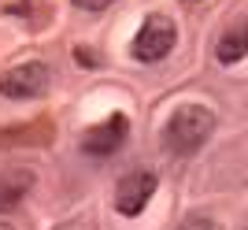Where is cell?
<instances>
[{
	"label": "cell",
	"instance_id": "obj_1",
	"mask_svg": "<svg viewBox=\"0 0 248 230\" xmlns=\"http://www.w3.org/2000/svg\"><path fill=\"white\" fill-rule=\"evenodd\" d=\"M215 130V115L211 108L204 104H186L178 108L163 126V145L174 152V156H193L200 145H204L207 137Z\"/></svg>",
	"mask_w": 248,
	"mask_h": 230
},
{
	"label": "cell",
	"instance_id": "obj_2",
	"mask_svg": "<svg viewBox=\"0 0 248 230\" xmlns=\"http://www.w3.org/2000/svg\"><path fill=\"white\" fill-rule=\"evenodd\" d=\"M174 41H178L174 22L167 19V15H148V19L141 22V30H137L130 52H134V60H141V63H159L163 56H170Z\"/></svg>",
	"mask_w": 248,
	"mask_h": 230
},
{
	"label": "cell",
	"instance_id": "obj_3",
	"mask_svg": "<svg viewBox=\"0 0 248 230\" xmlns=\"http://www.w3.org/2000/svg\"><path fill=\"white\" fill-rule=\"evenodd\" d=\"M155 186H159V178L148 167H137L130 175H123L119 186H115V208H119V215H141L145 204L152 200Z\"/></svg>",
	"mask_w": 248,
	"mask_h": 230
},
{
	"label": "cell",
	"instance_id": "obj_4",
	"mask_svg": "<svg viewBox=\"0 0 248 230\" xmlns=\"http://www.w3.org/2000/svg\"><path fill=\"white\" fill-rule=\"evenodd\" d=\"M126 137H130V119H126L123 112H111L104 123L85 130L82 152L85 156H115V152L126 145Z\"/></svg>",
	"mask_w": 248,
	"mask_h": 230
},
{
	"label": "cell",
	"instance_id": "obj_5",
	"mask_svg": "<svg viewBox=\"0 0 248 230\" xmlns=\"http://www.w3.org/2000/svg\"><path fill=\"white\" fill-rule=\"evenodd\" d=\"M48 67L45 63H22V67H11L8 74H0V97H11V100H30V97H41L48 89Z\"/></svg>",
	"mask_w": 248,
	"mask_h": 230
},
{
	"label": "cell",
	"instance_id": "obj_6",
	"mask_svg": "<svg viewBox=\"0 0 248 230\" xmlns=\"http://www.w3.org/2000/svg\"><path fill=\"white\" fill-rule=\"evenodd\" d=\"M215 56H218V63H237V60H245V56H248V19L233 22V26L218 37Z\"/></svg>",
	"mask_w": 248,
	"mask_h": 230
},
{
	"label": "cell",
	"instance_id": "obj_7",
	"mask_svg": "<svg viewBox=\"0 0 248 230\" xmlns=\"http://www.w3.org/2000/svg\"><path fill=\"white\" fill-rule=\"evenodd\" d=\"M33 186V175L30 171H4L0 175V208H11V204H19Z\"/></svg>",
	"mask_w": 248,
	"mask_h": 230
},
{
	"label": "cell",
	"instance_id": "obj_8",
	"mask_svg": "<svg viewBox=\"0 0 248 230\" xmlns=\"http://www.w3.org/2000/svg\"><path fill=\"white\" fill-rule=\"evenodd\" d=\"M178 230H222L211 215H189V219L178 223Z\"/></svg>",
	"mask_w": 248,
	"mask_h": 230
},
{
	"label": "cell",
	"instance_id": "obj_9",
	"mask_svg": "<svg viewBox=\"0 0 248 230\" xmlns=\"http://www.w3.org/2000/svg\"><path fill=\"white\" fill-rule=\"evenodd\" d=\"M74 56H78V63H82V67H96V56H93V49H85V45H82V49H78Z\"/></svg>",
	"mask_w": 248,
	"mask_h": 230
},
{
	"label": "cell",
	"instance_id": "obj_10",
	"mask_svg": "<svg viewBox=\"0 0 248 230\" xmlns=\"http://www.w3.org/2000/svg\"><path fill=\"white\" fill-rule=\"evenodd\" d=\"M74 4H82V8H104L108 0H74Z\"/></svg>",
	"mask_w": 248,
	"mask_h": 230
},
{
	"label": "cell",
	"instance_id": "obj_11",
	"mask_svg": "<svg viewBox=\"0 0 248 230\" xmlns=\"http://www.w3.org/2000/svg\"><path fill=\"white\" fill-rule=\"evenodd\" d=\"M0 230H11V227H8V223H0Z\"/></svg>",
	"mask_w": 248,
	"mask_h": 230
},
{
	"label": "cell",
	"instance_id": "obj_12",
	"mask_svg": "<svg viewBox=\"0 0 248 230\" xmlns=\"http://www.w3.org/2000/svg\"><path fill=\"white\" fill-rule=\"evenodd\" d=\"M245 230H248V223H245Z\"/></svg>",
	"mask_w": 248,
	"mask_h": 230
}]
</instances>
